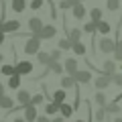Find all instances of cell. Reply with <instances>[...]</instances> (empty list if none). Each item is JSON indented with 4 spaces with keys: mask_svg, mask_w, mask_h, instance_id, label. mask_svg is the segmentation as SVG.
Masks as SVG:
<instances>
[{
    "mask_svg": "<svg viewBox=\"0 0 122 122\" xmlns=\"http://www.w3.org/2000/svg\"><path fill=\"white\" fill-rule=\"evenodd\" d=\"M41 51V39L35 35H30L29 39L25 41V55H37V53Z\"/></svg>",
    "mask_w": 122,
    "mask_h": 122,
    "instance_id": "cell-1",
    "label": "cell"
},
{
    "mask_svg": "<svg viewBox=\"0 0 122 122\" xmlns=\"http://www.w3.org/2000/svg\"><path fill=\"white\" fill-rule=\"evenodd\" d=\"M98 49H100L102 53H114L116 51V41L112 39V37H102L100 41H98Z\"/></svg>",
    "mask_w": 122,
    "mask_h": 122,
    "instance_id": "cell-2",
    "label": "cell"
},
{
    "mask_svg": "<svg viewBox=\"0 0 122 122\" xmlns=\"http://www.w3.org/2000/svg\"><path fill=\"white\" fill-rule=\"evenodd\" d=\"M26 26H29L30 35L39 37V33H41V29L45 26V22H43V18H39V16H30L29 20H26Z\"/></svg>",
    "mask_w": 122,
    "mask_h": 122,
    "instance_id": "cell-3",
    "label": "cell"
},
{
    "mask_svg": "<svg viewBox=\"0 0 122 122\" xmlns=\"http://www.w3.org/2000/svg\"><path fill=\"white\" fill-rule=\"evenodd\" d=\"M0 30H4L6 35H14V33H20V20H2Z\"/></svg>",
    "mask_w": 122,
    "mask_h": 122,
    "instance_id": "cell-4",
    "label": "cell"
},
{
    "mask_svg": "<svg viewBox=\"0 0 122 122\" xmlns=\"http://www.w3.org/2000/svg\"><path fill=\"white\" fill-rule=\"evenodd\" d=\"M63 67H65V73L67 75H75L79 71V63L75 57H67L65 61H63Z\"/></svg>",
    "mask_w": 122,
    "mask_h": 122,
    "instance_id": "cell-5",
    "label": "cell"
},
{
    "mask_svg": "<svg viewBox=\"0 0 122 122\" xmlns=\"http://www.w3.org/2000/svg\"><path fill=\"white\" fill-rule=\"evenodd\" d=\"M110 86H112V77H110V75L100 73L96 79H94V87H96V90H102V92H104L106 87H110Z\"/></svg>",
    "mask_w": 122,
    "mask_h": 122,
    "instance_id": "cell-6",
    "label": "cell"
},
{
    "mask_svg": "<svg viewBox=\"0 0 122 122\" xmlns=\"http://www.w3.org/2000/svg\"><path fill=\"white\" fill-rule=\"evenodd\" d=\"M14 65H16V73L18 75H20V77H22V75H30V73H33V69H35V67H33V63H30V61H18V63H14Z\"/></svg>",
    "mask_w": 122,
    "mask_h": 122,
    "instance_id": "cell-7",
    "label": "cell"
},
{
    "mask_svg": "<svg viewBox=\"0 0 122 122\" xmlns=\"http://www.w3.org/2000/svg\"><path fill=\"white\" fill-rule=\"evenodd\" d=\"M57 35V26L55 25H45L43 29H41V33H39V39L41 41H49L51 37H55Z\"/></svg>",
    "mask_w": 122,
    "mask_h": 122,
    "instance_id": "cell-8",
    "label": "cell"
},
{
    "mask_svg": "<svg viewBox=\"0 0 122 122\" xmlns=\"http://www.w3.org/2000/svg\"><path fill=\"white\" fill-rule=\"evenodd\" d=\"M30 98H33V96H30L29 90H18L16 92V102H18V106H22V108L30 104Z\"/></svg>",
    "mask_w": 122,
    "mask_h": 122,
    "instance_id": "cell-9",
    "label": "cell"
},
{
    "mask_svg": "<svg viewBox=\"0 0 122 122\" xmlns=\"http://www.w3.org/2000/svg\"><path fill=\"white\" fill-rule=\"evenodd\" d=\"M25 118L26 122H37V118H39V112H37V106H33V104H29V106H25Z\"/></svg>",
    "mask_w": 122,
    "mask_h": 122,
    "instance_id": "cell-10",
    "label": "cell"
},
{
    "mask_svg": "<svg viewBox=\"0 0 122 122\" xmlns=\"http://www.w3.org/2000/svg\"><path fill=\"white\" fill-rule=\"evenodd\" d=\"M73 77H75V81H77V83H90V81H94L92 71H87V69H79Z\"/></svg>",
    "mask_w": 122,
    "mask_h": 122,
    "instance_id": "cell-11",
    "label": "cell"
},
{
    "mask_svg": "<svg viewBox=\"0 0 122 122\" xmlns=\"http://www.w3.org/2000/svg\"><path fill=\"white\" fill-rule=\"evenodd\" d=\"M49 73H55V75H63V71H65V67H63V63L61 61H51L47 65Z\"/></svg>",
    "mask_w": 122,
    "mask_h": 122,
    "instance_id": "cell-12",
    "label": "cell"
},
{
    "mask_svg": "<svg viewBox=\"0 0 122 122\" xmlns=\"http://www.w3.org/2000/svg\"><path fill=\"white\" fill-rule=\"evenodd\" d=\"M102 67H104V69H102V73H104V75H110V77H112V75L116 73V69H118V67H116V63H114L112 59H106Z\"/></svg>",
    "mask_w": 122,
    "mask_h": 122,
    "instance_id": "cell-13",
    "label": "cell"
},
{
    "mask_svg": "<svg viewBox=\"0 0 122 122\" xmlns=\"http://www.w3.org/2000/svg\"><path fill=\"white\" fill-rule=\"evenodd\" d=\"M59 108H61L59 102L51 100L49 104H45V114H47V116H55V114H59Z\"/></svg>",
    "mask_w": 122,
    "mask_h": 122,
    "instance_id": "cell-14",
    "label": "cell"
},
{
    "mask_svg": "<svg viewBox=\"0 0 122 122\" xmlns=\"http://www.w3.org/2000/svg\"><path fill=\"white\" fill-rule=\"evenodd\" d=\"M75 83H77V81H75V77H73V75H61V83H59V86L61 87H63V90H69V87H75Z\"/></svg>",
    "mask_w": 122,
    "mask_h": 122,
    "instance_id": "cell-15",
    "label": "cell"
},
{
    "mask_svg": "<svg viewBox=\"0 0 122 122\" xmlns=\"http://www.w3.org/2000/svg\"><path fill=\"white\" fill-rule=\"evenodd\" d=\"M71 14H73L75 20H83V16H86V6L79 2V4H75L73 8H71Z\"/></svg>",
    "mask_w": 122,
    "mask_h": 122,
    "instance_id": "cell-16",
    "label": "cell"
},
{
    "mask_svg": "<svg viewBox=\"0 0 122 122\" xmlns=\"http://www.w3.org/2000/svg\"><path fill=\"white\" fill-rule=\"evenodd\" d=\"M81 35H83V29H69V30H67V39H69L71 43L81 41Z\"/></svg>",
    "mask_w": 122,
    "mask_h": 122,
    "instance_id": "cell-17",
    "label": "cell"
},
{
    "mask_svg": "<svg viewBox=\"0 0 122 122\" xmlns=\"http://www.w3.org/2000/svg\"><path fill=\"white\" fill-rule=\"evenodd\" d=\"M10 8L14 12H25L26 10V0H10Z\"/></svg>",
    "mask_w": 122,
    "mask_h": 122,
    "instance_id": "cell-18",
    "label": "cell"
},
{
    "mask_svg": "<svg viewBox=\"0 0 122 122\" xmlns=\"http://www.w3.org/2000/svg\"><path fill=\"white\" fill-rule=\"evenodd\" d=\"M0 108L6 110V112L12 110V108H14V100H12L10 96H2V98H0Z\"/></svg>",
    "mask_w": 122,
    "mask_h": 122,
    "instance_id": "cell-19",
    "label": "cell"
},
{
    "mask_svg": "<svg viewBox=\"0 0 122 122\" xmlns=\"http://www.w3.org/2000/svg\"><path fill=\"white\" fill-rule=\"evenodd\" d=\"M73 112H75V108H73V106H69L67 102H63L61 108H59V114H61L63 118H71V114H73Z\"/></svg>",
    "mask_w": 122,
    "mask_h": 122,
    "instance_id": "cell-20",
    "label": "cell"
},
{
    "mask_svg": "<svg viewBox=\"0 0 122 122\" xmlns=\"http://www.w3.org/2000/svg\"><path fill=\"white\" fill-rule=\"evenodd\" d=\"M37 59H39V63H41V65H45V67L51 63V55H49V51H43V49L37 53Z\"/></svg>",
    "mask_w": 122,
    "mask_h": 122,
    "instance_id": "cell-21",
    "label": "cell"
},
{
    "mask_svg": "<svg viewBox=\"0 0 122 122\" xmlns=\"http://www.w3.org/2000/svg\"><path fill=\"white\" fill-rule=\"evenodd\" d=\"M6 86H8L10 90H20V75H18V73L10 75V77H8V83H6Z\"/></svg>",
    "mask_w": 122,
    "mask_h": 122,
    "instance_id": "cell-22",
    "label": "cell"
},
{
    "mask_svg": "<svg viewBox=\"0 0 122 122\" xmlns=\"http://www.w3.org/2000/svg\"><path fill=\"white\" fill-rule=\"evenodd\" d=\"M94 102H96V106H102V108H104V106L108 104V98H106V94L102 90H98L96 96H94Z\"/></svg>",
    "mask_w": 122,
    "mask_h": 122,
    "instance_id": "cell-23",
    "label": "cell"
},
{
    "mask_svg": "<svg viewBox=\"0 0 122 122\" xmlns=\"http://www.w3.org/2000/svg\"><path fill=\"white\" fill-rule=\"evenodd\" d=\"M71 51H73L75 55L83 57V55H86V53H87V49H86V45H83L81 41H77V43H73V45H71Z\"/></svg>",
    "mask_w": 122,
    "mask_h": 122,
    "instance_id": "cell-24",
    "label": "cell"
},
{
    "mask_svg": "<svg viewBox=\"0 0 122 122\" xmlns=\"http://www.w3.org/2000/svg\"><path fill=\"white\" fill-rule=\"evenodd\" d=\"M65 90H63V87H59V90H55L53 92V96H51V100H55V102H59V104H63V102H65Z\"/></svg>",
    "mask_w": 122,
    "mask_h": 122,
    "instance_id": "cell-25",
    "label": "cell"
},
{
    "mask_svg": "<svg viewBox=\"0 0 122 122\" xmlns=\"http://www.w3.org/2000/svg\"><path fill=\"white\" fill-rule=\"evenodd\" d=\"M0 73H4V75H14L16 73V65H10V63H4V65L0 67Z\"/></svg>",
    "mask_w": 122,
    "mask_h": 122,
    "instance_id": "cell-26",
    "label": "cell"
},
{
    "mask_svg": "<svg viewBox=\"0 0 122 122\" xmlns=\"http://www.w3.org/2000/svg\"><path fill=\"white\" fill-rule=\"evenodd\" d=\"M106 108H102V106H98L96 108V112H94V120L96 122H102V120H106Z\"/></svg>",
    "mask_w": 122,
    "mask_h": 122,
    "instance_id": "cell-27",
    "label": "cell"
},
{
    "mask_svg": "<svg viewBox=\"0 0 122 122\" xmlns=\"http://www.w3.org/2000/svg\"><path fill=\"white\" fill-rule=\"evenodd\" d=\"M71 45H73V43H71L67 37H61V39L57 41V47H59L61 51H67V49H71Z\"/></svg>",
    "mask_w": 122,
    "mask_h": 122,
    "instance_id": "cell-28",
    "label": "cell"
},
{
    "mask_svg": "<svg viewBox=\"0 0 122 122\" xmlns=\"http://www.w3.org/2000/svg\"><path fill=\"white\" fill-rule=\"evenodd\" d=\"M96 30H98V22H96V20H90V22H86V25H83V33L94 35Z\"/></svg>",
    "mask_w": 122,
    "mask_h": 122,
    "instance_id": "cell-29",
    "label": "cell"
},
{
    "mask_svg": "<svg viewBox=\"0 0 122 122\" xmlns=\"http://www.w3.org/2000/svg\"><path fill=\"white\" fill-rule=\"evenodd\" d=\"M110 29H112L110 22H106V20H100V22H98V33H100V35H108Z\"/></svg>",
    "mask_w": 122,
    "mask_h": 122,
    "instance_id": "cell-30",
    "label": "cell"
},
{
    "mask_svg": "<svg viewBox=\"0 0 122 122\" xmlns=\"http://www.w3.org/2000/svg\"><path fill=\"white\" fill-rule=\"evenodd\" d=\"M90 18H92V20H96V22H100L102 20V8L94 6V8L90 10Z\"/></svg>",
    "mask_w": 122,
    "mask_h": 122,
    "instance_id": "cell-31",
    "label": "cell"
},
{
    "mask_svg": "<svg viewBox=\"0 0 122 122\" xmlns=\"http://www.w3.org/2000/svg\"><path fill=\"white\" fill-rule=\"evenodd\" d=\"M104 108H106V112H108V114H118V112H120V106H118L114 100H112V102H108Z\"/></svg>",
    "mask_w": 122,
    "mask_h": 122,
    "instance_id": "cell-32",
    "label": "cell"
},
{
    "mask_svg": "<svg viewBox=\"0 0 122 122\" xmlns=\"http://www.w3.org/2000/svg\"><path fill=\"white\" fill-rule=\"evenodd\" d=\"M114 59L116 61H122V39L116 41V51H114Z\"/></svg>",
    "mask_w": 122,
    "mask_h": 122,
    "instance_id": "cell-33",
    "label": "cell"
},
{
    "mask_svg": "<svg viewBox=\"0 0 122 122\" xmlns=\"http://www.w3.org/2000/svg\"><path fill=\"white\" fill-rule=\"evenodd\" d=\"M45 102V94H35V96L30 98V104L33 106H41Z\"/></svg>",
    "mask_w": 122,
    "mask_h": 122,
    "instance_id": "cell-34",
    "label": "cell"
},
{
    "mask_svg": "<svg viewBox=\"0 0 122 122\" xmlns=\"http://www.w3.org/2000/svg\"><path fill=\"white\" fill-rule=\"evenodd\" d=\"M61 49L57 47V49H51V51H49V55H51V61H61Z\"/></svg>",
    "mask_w": 122,
    "mask_h": 122,
    "instance_id": "cell-35",
    "label": "cell"
},
{
    "mask_svg": "<svg viewBox=\"0 0 122 122\" xmlns=\"http://www.w3.org/2000/svg\"><path fill=\"white\" fill-rule=\"evenodd\" d=\"M106 8L108 10H118L120 8V0H108L106 2Z\"/></svg>",
    "mask_w": 122,
    "mask_h": 122,
    "instance_id": "cell-36",
    "label": "cell"
},
{
    "mask_svg": "<svg viewBox=\"0 0 122 122\" xmlns=\"http://www.w3.org/2000/svg\"><path fill=\"white\" fill-rule=\"evenodd\" d=\"M59 8L61 10H69V8H73V2L71 0H59Z\"/></svg>",
    "mask_w": 122,
    "mask_h": 122,
    "instance_id": "cell-37",
    "label": "cell"
},
{
    "mask_svg": "<svg viewBox=\"0 0 122 122\" xmlns=\"http://www.w3.org/2000/svg\"><path fill=\"white\" fill-rule=\"evenodd\" d=\"M43 2H45V0H33V2H30V10H41V8H43Z\"/></svg>",
    "mask_w": 122,
    "mask_h": 122,
    "instance_id": "cell-38",
    "label": "cell"
},
{
    "mask_svg": "<svg viewBox=\"0 0 122 122\" xmlns=\"http://www.w3.org/2000/svg\"><path fill=\"white\" fill-rule=\"evenodd\" d=\"M112 83L122 86V71H120V73H114V75H112Z\"/></svg>",
    "mask_w": 122,
    "mask_h": 122,
    "instance_id": "cell-39",
    "label": "cell"
},
{
    "mask_svg": "<svg viewBox=\"0 0 122 122\" xmlns=\"http://www.w3.org/2000/svg\"><path fill=\"white\" fill-rule=\"evenodd\" d=\"M37 122H51V118H47V114H45V116H39V118H37Z\"/></svg>",
    "mask_w": 122,
    "mask_h": 122,
    "instance_id": "cell-40",
    "label": "cell"
},
{
    "mask_svg": "<svg viewBox=\"0 0 122 122\" xmlns=\"http://www.w3.org/2000/svg\"><path fill=\"white\" fill-rule=\"evenodd\" d=\"M4 41H6V33H4V30H0V45H4Z\"/></svg>",
    "mask_w": 122,
    "mask_h": 122,
    "instance_id": "cell-41",
    "label": "cell"
},
{
    "mask_svg": "<svg viewBox=\"0 0 122 122\" xmlns=\"http://www.w3.org/2000/svg\"><path fill=\"white\" fill-rule=\"evenodd\" d=\"M51 122H65V118H63V116H61V114H59V116H57V118H53Z\"/></svg>",
    "mask_w": 122,
    "mask_h": 122,
    "instance_id": "cell-42",
    "label": "cell"
},
{
    "mask_svg": "<svg viewBox=\"0 0 122 122\" xmlns=\"http://www.w3.org/2000/svg\"><path fill=\"white\" fill-rule=\"evenodd\" d=\"M2 96H6V90H4V86L0 83V98H2Z\"/></svg>",
    "mask_w": 122,
    "mask_h": 122,
    "instance_id": "cell-43",
    "label": "cell"
},
{
    "mask_svg": "<svg viewBox=\"0 0 122 122\" xmlns=\"http://www.w3.org/2000/svg\"><path fill=\"white\" fill-rule=\"evenodd\" d=\"M12 122H26V120H25V118H14Z\"/></svg>",
    "mask_w": 122,
    "mask_h": 122,
    "instance_id": "cell-44",
    "label": "cell"
},
{
    "mask_svg": "<svg viewBox=\"0 0 122 122\" xmlns=\"http://www.w3.org/2000/svg\"><path fill=\"white\" fill-rule=\"evenodd\" d=\"M71 2H73V6H75V4H79V2H81V0H71Z\"/></svg>",
    "mask_w": 122,
    "mask_h": 122,
    "instance_id": "cell-45",
    "label": "cell"
},
{
    "mask_svg": "<svg viewBox=\"0 0 122 122\" xmlns=\"http://www.w3.org/2000/svg\"><path fill=\"white\" fill-rule=\"evenodd\" d=\"M2 61H4V55H2V53H0V63H2Z\"/></svg>",
    "mask_w": 122,
    "mask_h": 122,
    "instance_id": "cell-46",
    "label": "cell"
},
{
    "mask_svg": "<svg viewBox=\"0 0 122 122\" xmlns=\"http://www.w3.org/2000/svg\"><path fill=\"white\" fill-rule=\"evenodd\" d=\"M114 122H122V118H114Z\"/></svg>",
    "mask_w": 122,
    "mask_h": 122,
    "instance_id": "cell-47",
    "label": "cell"
},
{
    "mask_svg": "<svg viewBox=\"0 0 122 122\" xmlns=\"http://www.w3.org/2000/svg\"><path fill=\"white\" fill-rule=\"evenodd\" d=\"M75 122H86V120H75Z\"/></svg>",
    "mask_w": 122,
    "mask_h": 122,
    "instance_id": "cell-48",
    "label": "cell"
},
{
    "mask_svg": "<svg viewBox=\"0 0 122 122\" xmlns=\"http://www.w3.org/2000/svg\"><path fill=\"white\" fill-rule=\"evenodd\" d=\"M0 25H2V18H0Z\"/></svg>",
    "mask_w": 122,
    "mask_h": 122,
    "instance_id": "cell-49",
    "label": "cell"
},
{
    "mask_svg": "<svg viewBox=\"0 0 122 122\" xmlns=\"http://www.w3.org/2000/svg\"><path fill=\"white\" fill-rule=\"evenodd\" d=\"M81 2H86V0H81Z\"/></svg>",
    "mask_w": 122,
    "mask_h": 122,
    "instance_id": "cell-50",
    "label": "cell"
},
{
    "mask_svg": "<svg viewBox=\"0 0 122 122\" xmlns=\"http://www.w3.org/2000/svg\"><path fill=\"white\" fill-rule=\"evenodd\" d=\"M0 122H4V120H0Z\"/></svg>",
    "mask_w": 122,
    "mask_h": 122,
    "instance_id": "cell-51",
    "label": "cell"
}]
</instances>
